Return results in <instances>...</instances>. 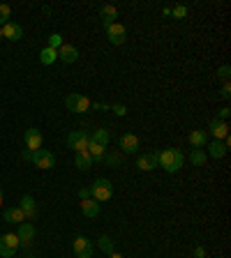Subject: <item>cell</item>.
<instances>
[{"label":"cell","instance_id":"obj_24","mask_svg":"<svg viewBox=\"0 0 231 258\" xmlns=\"http://www.w3.org/2000/svg\"><path fill=\"white\" fill-rule=\"evenodd\" d=\"M56 60H58V51L49 49V46H44V49L39 51V62H42V65H54Z\"/></svg>","mask_w":231,"mask_h":258},{"label":"cell","instance_id":"obj_10","mask_svg":"<svg viewBox=\"0 0 231 258\" xmlns=\"http://www.w3.org/2000/svg\"><path fill=\"white\" fill-rule=\"evenodd\" d=\"M16 237H19V242L21 247H28L32 242V237H35V226H32L30 221H23L19 224V231H16Z\"/></svg>","mask_w":231,"mask_h":258},{"label":"cell","instance_id":"obj_3","mask_svg":"<svg viewBox=\"0 0 231 258\" xmlns=\"http://www.w3.org/2000/svg\"><path fill=\"white\" fill-rule=\"evenodd\" d=\"M90 99L88 97H84L81 92H72V95H67L65 97V106L72 111V113H86L88 108H90Z\"/></svg>","mask_w":231,"mask_h":258},{"label":"cell","instance_id":"obj_27","mask_svg":"<svg viewBox=\"0 0 231 258\" xmlns=\"http://www.w3.org/2000/svg\"><path fill=\"white\" fill-rule=\"evenodd\" d=\"M206 152L203 150H192V155H190V161H192L194 166H203V164H206Z\"/></svg>","mask_w":231,"mask_h":258},{"label":"cell","instance_id":"obj_30","mask_svg":"<svg viewBox=\"0 0 231 258\" xmlns=\"http://www.w3.org/2000/svg\"><path fill=\"white\" fill-rule=\"evenodd\" d=\"M102 161H107V166H111V168L120 166V157H118V155H104V157H102Z\"/></svg>","mask_w":231,"mask_h":258},{"label":"cell","instance_id":"obj_8","mask_svg":"<svg viewBox=\"0 0 231 258\" xmlns=\"http://www.w3.org/2000/svg\"><path fill=\"white\" fill-rule=\"evenodd\" d=\"M74 254H77V258H92V244L86 235L74 237Z\"/></svg>","mask_w":231,"mask_h":258},{"label":"cell","instance_id":"obj_15","mask_svg":"<svg viewBox=\"0 0 231 258\" xmlns=\"http://www.w3.org/2000/svg\"><path fill=\"white\" fill-rule=\"evenodd\" d=\"M2 217H5V221H7V224H16V226H19V224H23V221H28L19 205H16V207H7V210L2 212Z\"/></svg>","mask_w":231,"mask_h":258},{"label":"cell","instance_id":"obj_35","mask_svg":"<svg viewBox=\"0 0 231 258\" xmlns=\"http://www.w3.org/2000/svg\"><path fill=\"white\" fill-rule=\"evenodd\" d=\"M229 113H231V108H227V106H224V108H220V113H217V118H220V120H224V122H227V118H229Z\"/></svg>","mask_w":231,"mask_h":258},{"label":"cell","instance_id":"obj_2","mask_svg":"<svg viewBox=\"0 0 231 258\" xmlns=\"http://www.w3.org/2000/svg\"><path fill=\"white\" fill-rule=\"evenodd\" d=\"M111 196H114V187L107 178H97L90 184V198H95L97 203H107V201H111Z\"/></svg>","mask_w":231,"mask_h":258},{"label":"cell","instance_id":"obj_9","mask_svg":"<svg viewBox=\"0 0 231 258\" xmlns=\"http://www.w3.org/2000/svg\"><path fill=\"white\" fill-rule=\"evenodd\" d=\"M208 129H210V134H213V138H215V141H224V138H229V125H227L224 120H220V118L210 120Z\"/></svg>","mask_w":231,"mask_h":258},{"label":"cell","instance_id":"obj_13","mask_svg":"<svg viewBox=\"0 0 231 258\" xmlns=\"http://www.w3.org/2000/svg\"><path fill=\"white\" fill-rule=\"evenodd\" d=\"M58 60L67 62V65L77 62V60H79V51H77V46H72V44H62L60 49H58Z\"/></svg>","mask_w":231,"mask_h":258},{"label":"cell","instance_id":"obj_14","mask_svg":"<svg viewBox=\"0 0 231 258\" xmlns=\"http://www.w3.org/2000/svg\"><path fill=\"white\" fill-rule=\"evenodd\" d=\"M120 150H123L125 155L139 152V136H134V134H123V136H120Z\"/></svg>","mask_w":231,"mask_h":258},{"label":"cell","instance_id":"obj_23","mask_svg":"<svg viewBox=\"0 0 231 258\" xmlns=\"http://www.w3.org/2000/svg\"><path fill=\"white\" fill-rule=\"evenodd\" d=\"M74 166H77L79 171H88V168L92 166V159H90V155H88V150L77 152V157H74Z\"/></svg>","mask_w":231,"mask_h":258},{"label":"cell","instance_id":"obj_28","mask_svg":"<svg viewBox=\"0 0 231 258\" xmlns=\"http://www.w3.org/2000/svg\"><path fill=\"white\" fill-rule=\"evenodd\" d=\"M9 19H12V7L9 5H0V28L7 26Z\"/></svg>","mask_w":231,"mask_h":258},{"label":"cell","instance_id":"obj_34","mask_svg":"<svg viewBox=\"0 0 231 258\" xmlns=\"http://www.w3.org/2000/svg\"><path fill=\"white\" fill-rule=\"evenodd\" d=\"M220 97H222V99H229V97H231V85H229V81H227V83H224V88L220 90Z\"/></svg>","mask_w":231,"mask_h":258},{"label":"cell","instance_id":"obj_26","mask_svg":"<svg viewBox=\"0 0 231 258\" xmlns=\"http://www.w3.org/2000/svg\"><path fill=\"white\" fill-rule=\"evenodd\" d=\"M97 247H100L104 254H114V240L109 235H102L100 240H97Z\"/></svg>","mask_w":231,"mask_h":258},{"label":"cell","instance_id":"obj_4","mask_svg":"<svg viewBox=\"0 0 231 258\" xmlns=\"http://www.w3.org/2000/svg\"><path fill=\"white\" fill-rule=\"evenodd\" d=\"M30 161H32V164H35L37 168H42V171H49V168H54V166H56L54 152H51V150H44V148H39V150L32 152Z\"/></svg>","mask_w":231,"mask_h":258},{"label":"cell","instance_id":"obj_22","mask_svg":"<svg viewBox=\"0 0 231 258\" xmlns=\"http://www.w3.org/2000/svg\"><path fill=\"white\" fill-rule=\"evenodd\" d=\"M88 155H90L92 164H95V161H102V157L107 155V148L100 143H95V141H88Z\"/></svg>","mask_w":231,"mask_h":258},{"label":"cell","instance_id":"obj_25","mask_svg":"<svg viewBox=\"0 0 231 258\" xmlns=\"http://www.w3.org/2000/svg\"><path fill=\"white\" fill-rule=\"evenodd\" d=\"M90 141H95V143H100V145L107 148L109 141H111V134H109L107 129H95V134L90 136Z\"/></svg>","mask_w":231,"mask_h":258},{"label":"cell","instance_id":"obj_38","mask_svg":"<svg viewBox=\"0 0 231 258\" xmlns=\"http://www.w3.org/2000/svg\"><path fill=\"white\" fill-rule=\"evenodd\" d=\"M109 258H125V256H120V254H116L114 251V254H109Z\"/></svg>","mask_w":231,"mask_h":258},{"label":"cell","instance_id":"obj_16","mask_svg":"<svg viewBox=\"0 0 231 258\" xmlns=\"http://www.w3.org/2000/svg\"><path fill=\"white\" fill-rule=\"evenodd\" d=\"M100 16H102V26L109 28V26L116 23V19H118V9H116L114 5H102V7H100Z\"/></svg>","mask_w":231,"mask_h":258},{"label":"cell","instance_id":"obj_17","mask_svg":"<svg viewBox=\"0 0 231 258\" xmlns=\"http://www.w3.org/2000/svg\"><path fill=\"white\" fill-rule=\"evenodd\" d=\"M81 212H84L88 219H92V217L100 214V203H97L95 198H84V201H81Z\"/></svg>","mask_w":231,"mask_h":258},{"label":"cell","instance_id":"obj_36","mask_svg":"<svg viewBox=\"0 0 231 258\" xmlns=\"http://www.w3.org/2000/svg\"><path fill=\"white\" fill-rule=\"evenodd\" d=\"M79 198L84 201V198H90V187H81L79 189Z\"/></svg>","mask_w":231,"mask_h":258},{"label":"cell","instance_id":"obj_29","mask_svg":"<svg viewBox=\"0 0 231 258\" xmlns=\"http://www.w3.org/2000/svg\"><path fill=\"white\" fill-rule=\"evenodd\" d=\"M65 44V42H62V35H58V32H54V35H51V37H49V49H54V51H58V49H60V46Z\"/></svg>","mask_w":231,"mask_h":258},{"label":"cell","instance_id":"obj_18","mask_svg":"<svg viewBox=\"0 0 231 258\" xmlns=\"http://www.w3.org/2000/svg\"><path fill=\"white\" fill-rule=\"evenodd\" d=\"M229 150V143L227 141H213V143L208 145V155L210 157H215V159H222L224 155Z\"/></svg>","mask_w":231,"mask_h":258},{"label":"cell","instance_id":"obj_19","mask_svg":"<svg viewBox=\"0 0 231 258\" xmlns=\"http://www.w3.org/2000/svg\"><path fill=\"white\" fill-rule=\"evenodd\" d=\"M19 207L23 210V214H26V219H32V217H35V212H37V205H35V198H32V196H28V194H26V196L21 198V203H19Z\"/></svg>","mask_w":231,"mask_h":258},{"label":"cell","instance_id":"obj_33","mask_svg":"<svg viewBox=\"0 0 231 258\" xmlns=\"http://www.w3.org/2000/svg\"><path fill=\"white\" fill-rule=\"evenodd\" d=\"M109 108H111V111H114L116 115H120V118H123V115L127 113V108H125L123 104H114V106H109Z\"/></svg>","mask_w":231,"mask_h":258},{"label":"cell","instance_id":"obj_7","mask_svg":"<svg viewBox=\"0 0 231 258\" xmlns=\"http://www.w3.org/2000/svg\"><path fill=\"white\" fill-rule=\"evenodd\" d=\"M107 37H109V42H111V44H125V37H127V30H125V26L123 23H111V26H109L107 28Z\"/></svg>","mask_w":231,"mask_h":258},{"label":"cell","instance_id":"obj_1","mask_svg":"<svg viewBox=\"0 0 231 258\" xmlns=\"http://www.w3.org/2000/svg\"><path fill=\"white\" fill-rule=\"evenodd\" d=\"M155 157H157V166H162L167 173H176L183 168V152L178 150V148H167V150H157L155 152Z\"/></svg>","mask_w":231,"mask_h":258},{"label":"cell","instance_id":"obj_40","mask_svg":"<svg viewBox=\"0 0 231 258\" xmlns=\"http://www.w3.org/2000/svg\"><path fill=\"white\" fill-rule=\"evenodd\" d=\"M0 39H2V30H0Z\"/></svg>","mask_w":231,"mask_h":258},{"label":"cell","instance_id":"obj_39","mask_svg":"<svg viewBox=\"0 0 231 258\" xmlns=\"http://www.w3.org/2000/svg\"><path fill=\"white\" fill-rule=\"evenodd\" d=\"M2 196H5V194H2V187H0V205H2Z\"/></svg>","mask_w":231,"mask_h":258},{"label":"cell","instance_id":"obj_5","mask_svg":"<svg viewBox=\"0 0 231 258\" xmlns=\"http://www.w3.org/2000/svg\"><path fill=\"white\" fill-rule=\"evenodd\" d=\"M19 247H21V242H19L16 233H5V235L0 237V256L2 258H12Z\"/></svg>","mask_w":231,"mask_h":258},{"label":"cell","instance_id":"obj_21","mask_svg":"<svg viewBox=\"0 0 231 258\" xmlns=\"http://www.w3.org/2000/svg\"><path fill=\"white\" fill-rule=\"evenodd\" d=\"M137 168L139 171H153V168H157V157L153 155H141L137 159Z\"/></svg>","mask_w":231,"mask_h":258},{"label":"cell","instance_id":"obj_6","mask_svg":"<svg viewBox=\"0 0 231 258\" xmlns=\"http://www.w3.org/2000/svg\"><path fill=\"white\" fill-rule=\"evenodd\" d=\"M88 141H90V136H88L86 131H81V129L72 131V134L67 136V145L74 152H86V150H88Z\"/></svg>","mask_w":231,"mask_h":258},{"label":"cell","instance_id":"obj_11","mask_svg":"<svg viewBox=\"0 0 231 258\" xmlns=\"http://www.w3.org/2000/svg\"><path fill=\"white\" fill-rule=\"evenodd\" d=\"M26 145H28V150L30 152H35V150H39L42 148V131L39 129H35V127H30V129H26Z\"/></svg>","mask_w":231,"mask_h":258},{"label":"cell","instance_id":"obj_12","mask_svg":"<svg viewBox=\"0 0 231 258\" xmlns=\"http://www.w3.org/2000/svg\"><path fill=\"white\" fill-rule=\"evenodd\" d=\"M0 30H2V37L9 39V42H19V39L23 37V28L19 26V23H14V21H9L7 26H2Z\"/></svg>","mask_w":231,"mask_h":258},{"label":"cell","instance_id":"obj_32","mask_svg":"<svg viewBox=\"0 0 231 258\" xmlns=\"http://www.w3.org/2000/svg\"><path fill=\"white\" fill-rule=\"evenodd\" d=\"M229 74H231L229 65H224V67H220V69H217V76H220L222 81H229Z\"/></svg>","mask_w":231,"mask_h":258},{"label":"cell","instance_id":"obj_20","mask_svg":"<svg viewBox=\"0 0 231 258\" xmlns=\"http://www.w3.org/2000/svg\"><path fill=\"white\" fill-rule=\"evenodd\" d=\"M206 141H208L206 129H194L192 134H190V145H192L194 150H201L206 145Z\"/></svg>","mask_w":231,"mask_h":258},{"label":"cell","instance_id":"obj_31","mask_svg":"<svg viewBox=\"0 0 231 258\" xmlns=\"http://www.w3.org/2000/svg\"><path fill=\"white\" fill-rule=\"evenodd\" d=\"M171 16H176V19H185L187 16V7H183V5H178V7L171 9Z\"/></svg>","mask_w":231,"mask_h":258},{"label":"cell","instance_id":"obj_37","mask_svg":"<svg viewBox=\"0 0 231 258\" xmlns=\"http://www.w3.org/2000/svg\"><path fill=\"white\" fill-rule=\"evenodd\" d=\"M206 256V249H203V247H197V249H194V258H203Z\"/></svg>","mask_w":231,"mask_h":258}]
</instances>
